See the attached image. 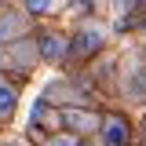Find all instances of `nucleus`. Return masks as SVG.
<instances>
[{
	"label": "nucleus",
	"instance_id": "nucleus-1",
	"mask_svg": "<svg viewBox=\"0 0 146 146\" xmlns=\"http://www.w3.org/2000/svg\"><path fill=\"white\" fill-rule=\"evenodd\" d=\"M102 44H106V33H102L99 26H84V29H77V36L70 40V58H91Z\"/></svg>",
	"mask_w": 146,
	"mask_h": 146
},
{
	"label": "nucleus",
	"instance_id": "nucleus-11",
	"mask_svg": "<svg viewBox=\"0 0 146 146\" xmlns=\"http://www.w3.org/2000/svg\"><path fill=\"white\" fill-rule=\"evenodd\" d=\"M77 146H99V143H88V139H80V143H77Z\"/></svg>",
	"mask_w": 146,
	"mask_h": 146
},
{
	"label": "nucleus",
	"instance_id": "nucleus-8",
	"mask_svg": "<svg viewBox=\"0 0 146 146\" xmlns=\"http://www.w3.org/2000/svg\"><path fill=\"white\" fill-rule=\"evenodd\" d=\"M26 33V18L22 15H4L0 18V36H22Z\"/></svg>",
	"mask_w": 146,
	"mask_h": 146
},
{
	"label": "nucleus",
	"instance_id": "nucleus-3",
	"mask_svg": "<svg viewBox=\"0 0 146 146\" xmlns=\"http://www.w3.org/2000/svg\"><path fill=\"white\" fill-rule=\"evenodd\" d=\"M36 55H40L44 62L58 66V62L70 55V40H66L62 33H40V40H36Z\"/></svg>",
	"mask_w": 146,
	"mask_h": 146
},
{
	"label": "nucleus",
	"instance_id": "nucleus-5",
	"mask_svg": "<svg viewBox=\"0 0 146 146\" xmlns=\"http://www.w3.org/2000/svg\"><path fill=\"white\" fill-rule=\"evenodd\" d=\"M124 95L131 102H146V66H131L124 73Z\"/></svg>",
	"mask_w": 146,
	"mask_h": 146
},
{
	"label": "nucleus",
	"instance_id": "nucleus-2",
	"mask_svg": "<svg viewBox=\"0 0 146 146\" xmlns=\"http://www.w3.org/2000/svg\"><path fill=\"white\" fill-rule=\"evenodd\" d=\"M62 128L77 131V135H88V131H102V121H99V113H91L84 106H66L62 110Z\"/></svg>",
	"mask_w": 146,
	"mask_h": 146
},
{
	"label": "nucleus",
	"instance_id": "nucleus-12",
	"mask_svg": "<svg viewBox=\"0 0 146 146\" xmlns=\"http://www.w3.org/2000/svg\"><path fill=\"white\" fill-rule=\"evenodd\" d=\"M4 58H7V55H4V48H0V66H4Z\"/></svg>",
	"mask_w": 146,
	"mask_h": 146
},
{
	"label": "nucleus",
	"instance_id": "nucleus-9",
	"mask_svg": "<svg viewBox=\"0 0 146 146\" xmlns=\"http://www.w3.org/2000/svg\"><path fill=\"white\" fill-rule=\"evenodd\" d=\"M22 7L29 15H51L55 7H58V0H22Z\"/></svg>",
	"mask_w": 146,
	"mask_h": 146
},
{
	"label": "nucleus",
	"instance_id": "nucleus-10",
	"mask_svg": "<svg viewBox=\"0 0 146 146\" xmlns=\"http://www.w3.org/2000/svg\"><path fill=\"white\" fill-rule=\"evenodd\" d=\"M80 139H73V135H58V139H51L48 146H77Z\"/></svg>",
	"mask_w": 146,
	"mask_h": 146
},
{
	"label": "nucleus",
	"instance_id": "nucleus-7",
	"mask_svg": "<svg viewBox=\"0 0 146 146\" xmlns=\"http://www.w3.org/2000/svg\"><path fill=\"white\" fill-rule=\"evenodd\" d=\"M15 106H18V91L11 88V84H0V121H4V117H11Z\"/></svg>",
	"mask_w": 146,
	"mask_h": 146
},
{
	"label": "nucleus",
	"instance_id": "nucleus-6",
	"mask_svg": "<svg viewBox=\"0 0 146 146\" xmlns=\"http://www.w3.org/2000/svg\"><path fill=\"white\" fill-rule=\"evenodd\" d=\"M146 15V0H121V29H131V26H139Z\"/></svg>",
	"mask_w": 146,
	"mask_h": 146
},
{
	"label": "nucleus",
	"instance_id": "nucleus-4",
	"mask_svg": "<svg viewBox=\"0 0 146 146\" xmlns=\"http://www.w3.org/2000/svg\"><path fill=\"white\" fill-rule=\"evenodd\" d=\"M102 143L106 146H128L131 143V128L121 113H110L106 121H102Z\"/></svg>",
	"mask_w": 146,
	"mask_h": 146
}]
</instances>
